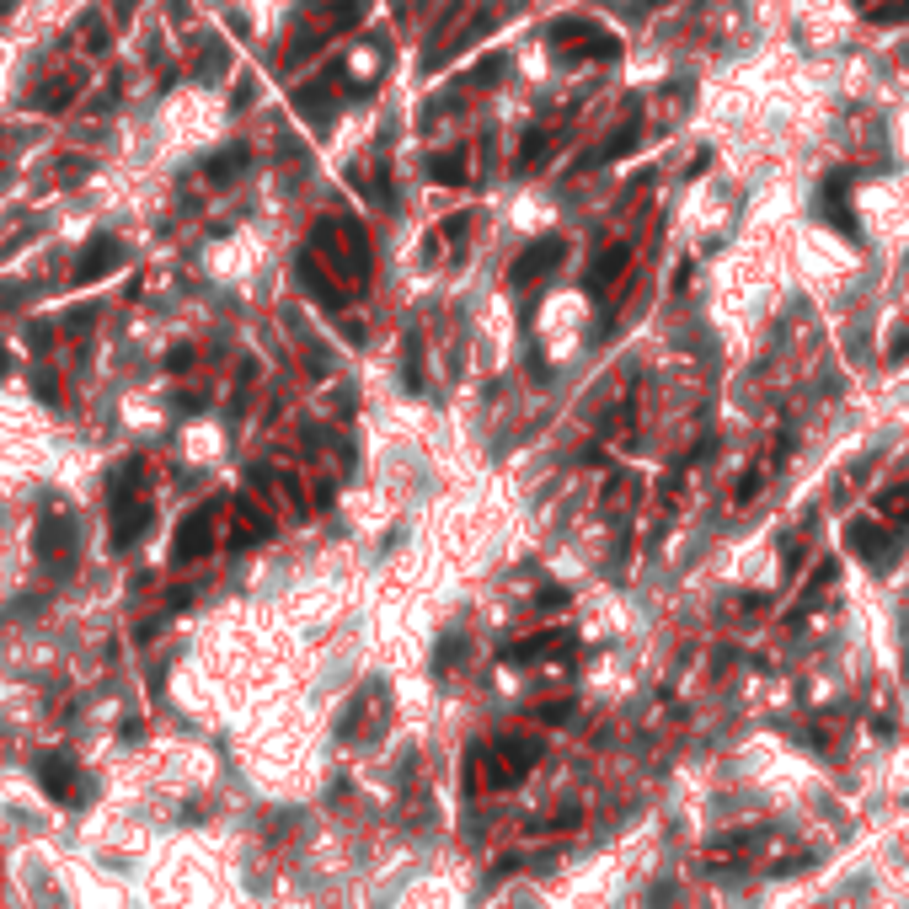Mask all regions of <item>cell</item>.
Masks as SVG:
<instances>
[{
  "instance_id": "ba28073f",
  "label": "cell",
  "mask_w": 909,
  "mask_h": 909,
  "mask_svg": "<svg viewBox=\"0 0 909 909\" xmlns=\"http://www.w3.org/2000/svg\"><path fill=\"white\" fill-rule=\"evenodd\" d=\"M118 263H123V241H118V236H97V241H86L75 279H81V284H97V279H107V273H113Z\"/></svg>"
},
{
  "instance_id": "7c38bea8",
  "label": "cell",
  "mask_w": 909,
  "mask_h": 909,
  "mask_svg": "<svg viewBox=\"0 0 909 909\" xmlns=\"http://www.w3.org/2000/svg\"><path fill=\"white\" fill-rule=\"evenodd\" d=\"M428 172H434L439 182H450V188H460V182H466V150H444V156H428Z\"/></svg>"
},
{
  "instance_id": "5bb4252c",
  "label": "cell",
  "mask_w": 909,
  "mask_h": 909,
  "mask_svg": "<svg viewBox=\"0 0 909 909\" xmlns=\"http://www.w3.org/2000/svg\"><path fill=\"white\" fill-rule=\"evenodd\" d=\"M498 75H503V59H498V54H492V59H487V65H476V70H466V81H460V86H487V81H498Z\"/></svg>"
},
{
  "instance_id": "4fadbf2b",
  "label": "cell",
  "mask_w": 909,
  "mask_h": 909,
  "mask_svg": "<svg viewBox=\"0 0 909 909\" xmlns=\"http://www.w3.org/2000/svg\"><path fill=\"white\" fill-rule=\"evenodd\" d=\"M407 391H423V343H418V332H407Z\"/></svg>"
},
{
  "instance_id": "30bf717a",
  "label": "cell",
  "mask_w": 909,
  "mask_h": 909,
  "mask_svg": "<svg viewBox=\"0 0 909 909\" xmlns=\"http://www.w3.org/2000/svg\"><path fill=\"white\" fill-rule=\"evenodd\" d=\"M273 535V525H268V514L257 508L252 498H236V546H252V541H268Z\"/></svg>"
},
{
  "instance_id": "9a60e30c",
  "label": "cell",
  "mask_w": 909,
  "mask_h": 909,
  "mask_svg": "<svg viewBox=\"0 0 909 909\" xmlns=\"http://www.w3.org/2000/svg\"><path fill=\"white\" fill-rule=\"evenodd\" d=\"M455 658H460V637H444V647H439V658H434V664H439V669H450Z\"/></svg>"
},
{
  "instance_id": "5b68a950",
  "label": "cell",
  "mask_w": 909,
  "mask_h": 909,
  "mask_svg": "<svg viewBox=\"0 0 909 909\" xmlns=\"http://www.w3.org/2000/svg\"><path fill=\"white\" fill-rule=\"evenodd\" d=\"M562 252H567V241H562V236H541V241H530L525 252L514 257V268H508V284L525 289V284H535V279H546V273L562 263Z\"/></svg>"
},
{
  "instance_id": "2e32d148",
  "label": "cell",
  "mask_w": 909,
  "mask_h": 909,
  "mask_svg": "<svg viewBox=\"0 0 909 909\" xmlns=\"http://www.w3.org/2000/svg\"><path fill=\"white\" fill-rule=\"evenodd\" d=\"M6 375H11V359H6V353H0V380H6Z\"/></svg>"
},
{
  "instance_id": "6da1fadb",
  "label": "cell",
  "mask_w": 909,
  "mask_h": 909,
  "mask_svg": "<svg viewBox=\"0 0 909 909\" xmlns=\"http://www.w3.org/2000/svg\"><path fill=\"white\" fill-rule=\"evenodd\" d=\"M305 257H311L316 268H327L337 279V289H364L369 284V241H364V230L348 225V220L316 225L311 252H305Z\"/></svg>"
},
{
  "instance_id": "9c48e42d",
  "label": "cell",
  "mask_w": 909,
  "mask_h": 909,
  "mask_svg": "<svg viewBox=\"0 0 909 909\" xmlns=\"http://www.w3.org/2000/svg\"><path fill=\"white\" fill-rule=\"evenodd\" d=\"M535 744H519V738H503L498 749H492V781H514V776H525V770L535 765Z\"/></svg>"
},
{
  "instance_id": "277c9868",
  "label": "cell",
  "mask_w": 909,
  "mask_h": 909,
  "mask_svg": "<svg viewBox=\"0 0 909 909\" xmlns=\"http://www.w3.org/2000/svg\"><path fill=\"white\" fill-rule=\"evenodd\" d=\"M214 514H220V503H204V508H193L188 519H182V530L172 535V562H198V557H209L214 551Z\"/></svg>"
},
{
  "instance_id": "52a82bcc",
  "label": "cell",
  "mask_w": 909,
  "mask_h": 909,
  "mask_svg": "<svg viewBox=\"0 0 909 909\" xmlns=\"http://www.w3.org/2000/svg\"><path fill=\"white\" fill-rule=\"evenodd\" d=\"M38 781L54 803H81V770H75L70 754H43L38 760Z\"/></svg>"
},
{
  "instance_id": "8992f818",
  "label": "cell",
  "mask_w": 909,
  "mask_h": 909,
  "mask_svg": "<svg viewBox=\"0 0 909 909\" xmlns=\"http://www.w3.org/2000/svg\"><path fill=\"white\" fill-rule=\"evenodd\" d=\"M33 546H38V562L54 567V573H70L75 567V525L70 519H43Z\"/></svg>"
},
{
  "instance_id": "7a4b0ae2",
  "label": "cell",
  "mask_w": 909,
  "mask_h": 909,
  "mask_svg": "<svg viewBox=\"0 0 909 909\" xmlns=\"http://www.w3.org/2000/svg\"><path fill=\"white\" fill-rule=\"evenodd\" d=\"M749 776L760 781L765 792H781V797H797L803 787H813V765L803 760L797 749L776 744V738H760V744H749Z\"/></svg>"
},
{
  "instance_id": "3957f363",
  "label": "cell",
  "mask_w": 909,
  "mask_h": 909,
  "mask_svg": "<svg viewBox=\"0 0 909 909\" xmlns=\"http://www.w3.org/2000/svg\"><path fill=\"white\" fill-rule=\"evenodd\" d=\"M134 487H140V460H134V466H123V471L113 476V551H129V546L145 535L150 503L134 498Z\"/></svg>"
},
{
  "instance_id": "8fae6325",
  "label": "cell",
  "mask_w": 909,
  "mask_h": 909,
  "mask_svg": "<svg viewBox=\"0 0 909 909\" xmlns=\"http://www.w3.org/2000/svg\"><path fill=\"white\" fill-rule=\"evenodd\" d=\"M246 166H252V150H246V145H230L225 156L209 161V177H214V182H236V172H246Z\"/></svg>"
}]
</instances>
